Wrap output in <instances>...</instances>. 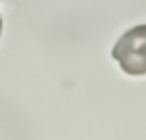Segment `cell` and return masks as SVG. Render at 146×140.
I'll return each mask as SVG.
<instances>
[{
	"label": "cell",
	"mask_w": 146,
	"mask_h": 140,
	"mask_svg": "<svg viewBox=\"0 0 146 140\" xmlns=\"http://www.w3.org/2000/svg\"><path fill=\"white\" fill-rule=\"evenodd\" d=\"M111 56L125 74L132 76L146 74V25L128 29L115 41Z\"/></svg>",
	"instance_id": "6da1fadb"
},
{
	"label": "cell",
	"mask_w": 146,
	"mask_h": 140,
	"mask_svg": "<svg viewBox=\"0 0 146 140\" xmlns=\"http://www.w3.org/2000/svg\"><path fill=\"white\" fill-rule=\"evenodd\" d=\"M0 33H2V17H0Z\"/></svg>",
	"instance_id": "7a4b0ae2"
}]
</instances>
